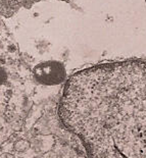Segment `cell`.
<instances>
[{"label": "cell", "instance_id": "1", "mask_svg": "<svg viewBox=\"0 0 146 158\" xmlns=\"http://www.w3.org/2000/svg\"><path fill=\"white\" fill-rule=\"evenodd\" d=\"M59 118L89 158H146V63H101L67 80Z\"/></svg>", "mask_w": 146, "mask_h": 158}, {"label": "cell", "instance_id": "2", "mask_svg": "<svg viewBox=\"0 0 146 158\" xmlns=\"http://www.w3.org/2000/svg\"><path fill=\"white\" fill-rule=\"evenodd\" d=\"M34 78L38 83L46 86L58 85L66 79V69L62 63L58 61L41 62L33 69Z\"/></svg>", "mask_w": 146, "mask_h": 158}, {"label": "cell", "instance_id": "3", "mask_svg": "<svg viewBox=\"0 0 146 158\" xmlns=\"http://www.w3.org/2000/svg\"><path fill=\"white\" fill-rule=\"evenodd\" d=\"M30 147H31V143L26 139H19L13 144V149L16 152H25V151L30 149Z\"/></svg>", "mask_w": 146, "mask_h": 158}, {"label": "cell", "instance_id": "4", "mask_svg": "<svg viewBox=\"0 0 146 158\" xmlns=\"http://www.w3.org/2000/svg\"><path fill=\"white\" fill-rule=\"evenodd\" d=\"M6 80H7V73H6L4 69L0 65V86H1L2 84H4L6 82Z\"/></svg>", "mask_w": 146, "mask_h": 158}, {"label": "cell", "instance_id": "5", "mask_svg": "<svg viewBox=\"0 0 146 158\" xmlns=\"http://www.w3.org/2000/svg\"><path fill=\"white\" fill-rule=\"evenodd\" d=\"M0 158H15V157L13 156L11 153L4 152V153H1V154H0Z\"/></svg>", "mask_w": 146, "mask_h": 158}, {"label": "cell", "instance_id": "6", "mask_svg": "<svg viewBox=\"0 0 146 158\" xmlns=\"http://www.w3.org/2000/svg\"><path fill=\"white\" fill-rule=\"evenodd\" d=\"M145 1H146V0H145Z\"/></svg>", "mask_w": 146, "mask_h": 158}]
</instances>
